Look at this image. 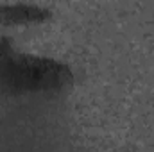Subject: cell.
I'll return each mask as SVG.
<instances>
[{
	"mask_svg": "<svg viewBox=\"0 0 154 152\" xmlns=\"http://www.w3.org/2000/svg\"><path fill=\"white\" fill-rule=\"evenodd\" d=\"M72 82L68 66L14 50L0 39V97H20L63 90Z\"/></svg>",
	"mask_w": 154,
	"mask_h": 152,
	"instance_id": "6da1fadb",
	"label": "cell"
},
{
	"mask_svg": "<svg viewBox=\"0 0 154 152\" xmlns=\"http://www.w3.org/2000/svg\"><path fill=\"white\" fill-rule=\"evenodd\" d=\"M50 16L48 11L36 5H4L0 7V25H27V23H41Z\"/></svg>",
	"mask_w": 154,
	"mask_h": 152,
	"instance_id": "7a4b0ae2",
	"label": "cell"
}]
</instances>
